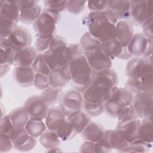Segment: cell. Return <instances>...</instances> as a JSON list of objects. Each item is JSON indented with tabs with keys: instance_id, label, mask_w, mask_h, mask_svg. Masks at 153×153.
<instances>
[{
	"instance_id": "cell-1",
	"label": "cell",
	"mask_w": 153,
	"mask_h": 153,
	"mask_svg": "<svg viewBox=\"0 0 153 153\" xmlns=\"http://www.w3.org/2000/svg\"><path fill=\"white\" fill-rule=\"evenodd\" d=\"M118 20L107 9L100 12H90L86 18L88 32L101 43L115 39Z\"/></svg>"
},
{
	"instance_id": "cell-2",
	"label": "cell",
	"mask_w": 153,
	"mask_h": 153,
	"mask_svg": "<svg viewBox=\"0 0 153 153\" xmlns=\"http://www.w3.org/2000/svg\"><path fill=\"white\" fill-rule=\"evenodd\" d=\"M68 66L74 89L83 92L90 85L93 74L84 54L69 61Z\"/></svg>"
},
{
	"instance_id": "cell-3",
	"label": "cell",
	"mask_w": 153,
	"mask_h": 153,
	"mask_svg": "<svg viewBox=\"0 0 153 153\" xmlns=\"http://www.w3.org/2000/svg\"><path fill=\"white\" fill-rule=\"evenodd\" d=\"M67 47V42L63 37L60 35L53 36L50 48L42 53L44 59L51 71L60 69L68 65Z\"/></svg>"
},
{
	"instance_id": "cell-4",
	"label": "cell",
	"mask_w": 153,
	"mask_h": 153,
	"mask_svg": "<svg viewBox=\"0 0 153 153\" xmlns=\"http://www.w3.org/2000/svg\"><path fill=\"white\" fill-rule=\"evenodd\" d=\"M60 19V14L59 13L45 8L32 24L36 38H53L55 35L56 24Z\"/></svg>"
},
{
	"instance_id": "cell-5",
	"label": "cell",
	"mask_w": 153,
	"mask_h": 153,
	"mask_svg": "<svg viewBox=\"0 0 153 153\" xmlns=\"http://www.w3.org/2000/svg\"><path fill=\"white\" fill-rule=\"evenodd\" d=\"M133 94L125 88L115 87L104 103V111L110 117L117 118L127 106L131 104Z\"/></svg>"
},
{
	"instance_id": "cell-6",
	"label": "cell",
	"mask_w": 153,
	"mask_h": 153,
	"mask_svg": "<svg viewBox=\"0 0 153 153\" xmlns=\"http://www.w3.org/2000/svg\"><path fill=\"white\" fill-rule=\"evenodd\" d=\"M125 72L128 78L140 79L145 75L153 72L151 58L133 57L127 63Z\"/></svg>"
},
{
	"instance_id": "cell-7",
	"label": "cell",
	"mask_w": 153,
	"mask_h": 153,
	"mask_svg": "<svg viewBox=\"0 0 153 153\" xmlns=\"http://www.w3.org/2000/svg\"><path fill=\"white\" fill-rule=\"evenodd\" d=\"M130 19L136 25L141 26L153 17V2L152 1H130Z\"/></svg>"
},
{
	"instance_id": "cell-8",
	"label": "cell",
	"mask_w": 153,
	"mask_h": 153,
	"mask_svg": "<svg viewBox=\"0 0 153 153\" xmlns=\"http://www.w3.org/2000/svg\"><path fill=\"white\" fill-rule=\"evenodd\" d=\"M84 99L82 93L71 89L63 93L60 100V109L66 117L70 114L82 109Z\"/></svg>"
},
{
	"instance_id": "cell-9",
	"label": "cell",
	"mask_w": 153,
	"mask_h": 153,
	"mask_svg": "<svg viewBox=\"0 0 153 153\" xmlns=\"http://www.w3.org/2000/svg\"><path fill=\"white\" fill-rule=\"evenodd\" d=\"M152 93L141 92L133 95L131 105L139 119L152 120Z\"/></svg>"
},
{
	"instance_id": "cell-10",
	"label": "cell",
	"mask_w": 153,
	"mask_h": 153,
	"mask_svg": "<svg viewBox=\"0 0 153 153\" xmlns=\"http://www.w3.org/2000/svg\"><path fill=\"white\" fill-rule=\"evenodd\" d=\"M90 67L93 72L111 68L112 60L100 49V47L93 51L83 53Z\"/></svg>"
},
{
	"instance_id": "cell-11",
	"label": "cell",
	"mask_w": 153,
	"mask_h": 153,
	"mask_svg": "<svg viewBox=\"0 0 153 153\" xmlns=\"http://www.w3.org/2000/svg\"><path fill=\"white\" fill-rule=\"evenodd\" d=\"M30 118L44 120L49 106L39 96L32 95L27 98L24 106Z\"/></svg>"
},
{
	"instance_id": "cell-12",
	"label": "cell",
	"mask_w": 153,
	"mask_h": 153,
	"mask_svg": "<svg viewBox=\"0 0 153 153\" xmlns=\"http://www.w3.org/2000/svg\"><path fill=\"white\" fill-rule=\"evenodd\" d=\"M10 46L16 52L31 46L32 36L30 32L22 26H17L7 38Z\"/></svg>"
},
{
	"instance_id": "cell-13",
	"label": "cell",
	"mask_w": 153,
	"mask_h": 153,
	"mask_svg": "<svg viewBox=\"0 0 153 153\" xmlns=\"http://www.w3.org/2000/svg\"><path fill=\"white\" fill-rule=\"evenodd\" d=\"M100 49L111 60L115 58L130 60L133 57L128 53L127 47H123L116 39L102 42L100 44Z\"/></svg>"
},
{
	"instance_id": "cell-14",
	"label": "cell",
	"mask_w": 153,
	"mask_h": 153,
	"mask_svg": "<svg viewBox=\"0 0 153 153\" xmlns=\"http://www.w3.org/2000/svg\"><path fill=\"white\" fill-rule=\"evenodd\" d=\"M140 119L136 118L125 121H118L116 129L130 143L138 138V130Z\"/></svg>"
},
{
	"instance_id": "cell-15",
	"label": "cell",
	"mask_w": 153,
	"mask_h": 153,
	"mask_svg": "<svg viewBox=\"0 0 153 153\" xmlns=\"http://www.w3.org/2000/svg\"><path fill=\"white\" fill-rule=\"evenodd\" d=\"M130 1L113 0L108 1V9L109 10L118 20L130 19Z\"/></svg>"
},
{
	"instance_id": "cell-16",
	"label": "cell",
	"mask_w": 153,
	"mask_h": 153,
	"mask_svg": "<svg viewBox=\"0 0 153 153\" xmlns=\"http://www.w3.org/2000/svg\"><path fill=\"white\" fill-rule=\"evenodd\" d=\"M15 82L23 87H29L33 85L35 72L32 67L16 66L13 71Z\"/></svg>"
},
{
	"instance_id": "cell-17",
	"label": "cell",
	"mask_w": 153,
	"mask_h": 153,
	"mask_svg": "<svg viewBox=\"0 0 153 153\" xmlns=\"http://www.w3.org/2000/svg\"><path fill=\"white\" fill-rule=\"evenodd\" d=\"M38 52L32 46L24 48L15 53L13 65L20 67H31Z\"/></svg>"
},
{
	"instance_id": "cell-18",
	"label": "cell",
	"mask_w": 153,
	"mask_h": 153,
	"mask_svg": "<svg viewBox=\"0 0 153 153\" xmlns=\"http://www.w3.org/2000/svg\"><path fill=\"white\" fill-rule=\"evenodd\" d=\"M149 39L142 33H134L126 47L128 53L133 57H143L148 46Z\"/></svg>"
},
{
	"instance_id": "cell-19",
	"label": "cell",
	"mask_w": 153,
	"mask_h": 153,
	"mask_svg": "<svg viewBox=\"0 0 153 153\" xmlns=\"http://www.w3.org/2000/svg\"><path fill=\"white\" fill-rule=\"evenodd\" d=\"M48 79L51 87L56 88L65 87L71 82L69 66L51 71L48 75Z\"/></svg>"
},
{
	"instance_id": "cell-20",
	"label": "cell",
	"mask_w": 153,
	"mask_h": 153,
	"mask_svg": "<svg viewBox=\"0 0 153 153\" xmlns=\"http://www.w3.org/2000/svg\"><path fill=\"white\" fill-rule=\"evenodd\" d=\"M109 143L112 149L120 152H128L129 143L117 130H105L104 136Z\"/></svg>"
},
{
	"instance_id": "cell-21",
	"label": "cell",
	"mask_w": 153,
	"mask_h": 153,
	"mask_svg": "<svg viewBox=\"0 0 153 153\" xmlns=\"http://www.w3.org/2000/svg\"><path fill=\"white\" fill-rule=\"evenodd\" d=\"M133 26L128 20H118L116 24V38L123 47H126L134 35Z\"/></svg>"
},
{
	"instance_id": "cell-22",
	"label": "cell",
	"mask_w": 153,
	"mask_h": 153,
	"mask_svg": "<svg viewBox=\"0 0 153 153\" xmlns=\"http://www.w3.org/2000/svg\"><path fill=\"white\" fill-rule=\"evenodd\" d=\"M67 119L66 116L60 109L56 107L49 108L45 120V123L48 130L56 131L59 126Z\"/></svg>"
},
{
	"instance_id": "cell-23",
	"label": "cell",
	"mask_w": 153,
	"mask_h": 153,
	"mask_svg": "<svg viewBox=\"0 0 153 153\" xmlns=\"http://www.w3.org/2000/svg\"><path fill=\"white\" fill-rule=\"evenodd\" d=\"M105 131L100 124L91 121L81 132V135L84 140L97 142L103 137Z\"/></svg>"
},
{
	"instance_id": "cell-24",
	"label": "cell",
	"mask_w": 153,
	"mask_h": 153,
	"mask_svg": "<svg viewBox=\"0 0 153 153\" xmlns=\"http://www.w3.org/2000/svg\"><path fill=\"white\" fill-rule=\"evenodd\" d=\"M67 120L72 125L77 134H81L91 121L90 116L84 111L79 110L67 117Z\"/></svg>"
},
{
	"instance_id": "cell-25",
	"label": "cell",
	"mask_w": 153,
	"mask_h": 153,
	"mask_svg": "<svg viewBox=\"0 0 153 153\" xmlns=\"http://www.w3.org/2000/svg\"><path fill=\"white\" fill-rule=\"evenodd\" d=\"M0 16L17 23L20 21V11L11 1H0Z\"/></svg>"
},
{
	"instance_id": "cell-26",
	"label": "cell",
	"mask_w": 153,
	"mask_h": 153,
	"mask_svg": "<svg viewBox=\"0 0 153 153\" xmlns=\"http://www.w3.org/2000/svg\"><path fill=\"white\" fill-rule=\"evenodd\" d=\"M42 10L38 2L32 6L20 10V21L25 24H33Z\"/></svg>"
},
{
	"instance_id": "cell-27",
	"label": "cell",
	"mask_w": 153,
	"mask_h": 153,
	"mask_svg": "<svg viewBox=\"0 0 153 153\" xmlns=\"http://www.w3.org/2000/svg\"><path fill=\"white\" fill-rule=\"evenodd\" d=\"M14 127H25L29 120V115L24 106L18 107L11 111L8 114Z\"/></svg>"
},
{
	"instance_id": "cell-28",
	"label": "cell",
	"mask_w": 153,
	"mask_h": 153,
	"mask_svg": "<svg viewBox=\"0 0 153 153\" xmlns=\"http://www.w3.org/2000/svg\"><path fill=\"white\" fill-rule=\"evenodd\" d=\"M0 63L13 65L16 51L9 44L7 39L0 38Z\"/></svg>"
},
{
	"instance_id": "cell-29",
	"label": "cell",
	"mask_w": 153,
	"mask_h": 153,
	"mask_svg": "<svg viewBox=\"0 0 153 153\" xmlns=\"http://www.w3.org/2000/svg\"><path fill=\"white\" fill-rule=\"evenodd\" d=\"M63 93L62 88H56L50 86L43 90L39 96L49 107H51L60 100Z\"/></svg>"
},
{
	"instance_id": "cell-30",
	"label": "cell",
	"mask_w": 153,
	"mask_h": 153,
	"mask_svg": "<svg viewBox=\"0 0 153 153\" xmlns=\"http://www.w3.org/2000/svg\"><path fill=\"white\" fill-rule=\"evenodd\" d=\"M138 138L149 143L153 142V124L152 120L142 119L138 130Z\"/></svg>"
},
{
	"instance_id": "cell-31",
	"label": "cell",
	"mask_w": 153,
	"mask_h": 153,
	"mask_svg": "<svg viewBox=\"0 0 153 153\" xmlns=\"http://www.w3.org/2000/svg\"><path fill=\"white\" fill-rule=\"evenodd\" d=\"M39 142L43 147L48 149L59 146L61 140L56 131L47 129L39 136Z\"/></svg>"
},
{
	"instance_id": "cell-32",
	"label": "cell",
	"mask_w": 153,
	"mask_h": 153,
	"mask_svg": "<svg viewBox=\"0 0 153 153\" xmlns=\"http://www.w3.org/2000/svg\"><path fill=\"white\" fill-rule=\"evenodd\" d=\"M25 128L29 135L33 137L38 138L47 129L43 120L29 118Z\"/></svg>"
},
{
	"instance_id": "cell-33",
	"label": "cell",
	"mask_w": 153,
	"mask_h": 153,
	"mask_svg": "<svg viewBox=\"0 0 153 153\" xmlns=\"http://www.w3.org/2000/svg\"><path fill=\"white\" fill-rule=\"evenodd\" d=\"M29 136L25 127H14L9 137L13 142L14 148L17 150L27 141Z\"/></svg>"
},
{
	"instance_id": "cell-34",
	"label": "cell",
	"mask_w": 153,
	"mask_h": 153,
	"mask_svg": "<svg viewBox=\"0 0 153 153\" xmlns=\"http://www.w3.org/2000/svg\"><path fill=\"white\" fill-rule=\"evenodd\" d=\"M101 42L88 32L84 33L80 39V46L83 53L96 50L100 47Z\"/></svg>"
},
{
	"instance_id": "cell-35",
	"label": "cell",
	"mask_w": 153,
	"mask_h": 153,
	"mask_svg": "<svg viewBox=\"0 0 153 153\" xmlns=\"http://www.w3.org/2000/svg\"><path fill=\"white\" fill-rule=\"evenodd\" d=\"M56 133L62 141L70 140L77 134L72 125L67 119L59 126Z\"/></svg>"
},
{
	"instance_id": "cell-36",
	"label": "cell",
	"mask_w": 153,
	"mask_h": 153,
	"mask_svg": "<svg viewBox=\"0 0 153 153\" xmlns=\"http://www.w3.org/2000/svg\"><path fill=\"white\" fill-rule=\"evenodd\" d=\"M31 67L35 74L48 76L51 71L45 60L42 53H38Z\"/></svg>"
},
{
	"instance_id": "cell-37",
	"label": "cell",
	"mask_w": 153,
	"mask_h": 153,
	"mask_svg": "<svg viewBox=\"0 0 153 153\" xmlns=\"http://www.w3.org/2000/svg\"><path fill=\"white\" fill-rule=\"evenodd\" d=\"M0 38L7 39L11 32L16 28L17 23L0 16Z\"/></svg>"
},
{
	"instance_id": "cell-38",
	"label": "cell",
	"mask_w": 153,
	"mask_h": 153,
	"mask_svg": "<svg viewBox=\"0 0 153 153\" xmlns=\"http://www.w3.org/2000/svg\"><path fill=\"white\" fill-rule=\"evenodd\" d=\"M82 109L90 117H97L104 111V104L90 103L84 100Z\"/></svg>"
},
{
	"instance_id": "cell-39",
	"label": "cell",
	"mask_w": 153,
	"mask_h": 153,
	"mask_svg": "<svg viewBox=\"0 0 153 153\" xmlns=\"http://www.w3.org/2000/svg\"><path fill=\"white\" fill-rule=\"evenodd\" d=\"M151 148L152 143L137 139L129 143L128 152H147Z\"/></svg>"
},
{
	"instance_id": "cell-40",
	"label": "cell",
	"mask_w": 153,
	"mask_h": 153,
	"mask_svg": "<svg viewBox=\"0 0 153 153\" xmlns=\"http://www.w3.org/2000/svg\"><path fill=\"white\" fill-rule=\"evenodd\" d=\"M45 8L58 13L66 11L69 5V1H44Z\"/></svg>"
},
{
	"instance_id": "cell-41",
	"label": "cell",
	"mask_w": 153,
	"mask_h": 153,
	"mask_svg": "<svg viewBox=\"0 0 153 153\" xmlns=\"http://www.w3.org/2000/svg\"><path fill=\"white\" fill-rule=\"evenodd\" d=\"M118 121H125L127 120L139 118L135 112V110L131 104L127 106L122 110L117 117Z\"/></svg>"
},
{
	"instance_id": "cell-42",
	"label": "cell",
	"mask_w": 153,
	"mask_h": 153,
	"mask_svg": "<svg viewBox=\"0 0 153 153\" xmlns=\"http://www.w3.org/2000/svg\"><path fill=\"white\" fill-rule=\"evenodd\" d=\"M14 126L8 115L1 117L0 124V134L9 136L14 129Z\"/></svg>"
},
{
	"instance_id": "cell-43",
	"label": "cell",
	"mask_w": 153,
	"mask_h": 153,
	"mask_svg": "<svg viewBox=\"0 0 153 153\" xmlns=\"http://www.w3.org/2000/svg\"><path fill=\"white\" fill-rule=\"evenodd\" d=\"M87 2L85 1H69L67 11L73 14H79L85 9Z\"/></svg>"
},
{
	"instance_id": "cell-44",
	"label": "cell",
	"mask_w": 153,
	"mask_h": 153,
	"mask_svg": "<svg viewBox=\"0 0 153 153\" xmlns=\"http://www.w3.org/2000/svg\"><path fill=\"white\" fill-rule=\"evenodd\" d=\"M142 92L153 93V72L140 78Z\"/></svg>"
},
{
	"instance_id": "cell-45",
	"label": "cell",
	"mask_w": 153,
	"mask_h": 153,
	"mask_svg": "<svg viewBox=\"0 0 153 153\" xmlns=\"http://www.w3.org/2000/svg\"><path fill=\"white\" fill-rule=\"evenodd\" d=\"M33 85L35 88L40 90H44L47 89L50 86L48 76L39 74H35Z\"/></svg>"
},
{
	"instance_id": "cell-46",
	"label": "cell",
	"mask_w": 153,
	"mask_h": 153,
	"mask_svg": "<svg viewBox=\"0 0 153 153\" xmlns=\"http://www.w3.org/2000/svg\"><path fill=\"white\" fill-rule=\"evenodd\" d=\"M67 54L69 62V61L82 55L83 51L79 44H71L68 45Z\"/></svg>"
},
{
	"instance_id": "cell-47",
	"label": "cell",
	"mask_w": 153,
	"mask_h": 153,
	"mask_svg": "<svg viewBox=\"0 0 153 153\" xmlns=\"http://www.w3.org/2000/svg\"><path fill=\"white\" fill-rule=\"evenodd\" d=\"M125 88L128 90L133 95L141 93V85L140 79L128 78L125 83Z\"/></svg>"
},
{
	"instance_id": "cell-48",
	"label": "cell",
	"mask_w": 153,
	"mask_h": 153,
	"mask_svg": "<svg viewBox=\"0 0 153 153\" xmlns=\"http://www.w3.org/2000/svg\"><path fill=\"white\" fill-rule=\"evenodd\" d=\"M108 1H88L87 2V8L91 12H100L108 9Z\"/></svg>"
},
{
	"instance_id": "cell-49",
	"label": "cell",
	"mask_w": 153,
	"mask_h": 153,
	"mask_svg": "<svg viewBox=\"0 0 153 153\" xmlns=\"http://www.w3.org/2000/svg\"><path fill=\"white\" fill-rule=\"evenodd\" d=\"M112 150L111 146L104 137L99 141L94 143V152L107 153L111 152Z\"/></svg>"
},
{
	"instance_id": "cell-50",
	"label": "cell",
	"mask_w": 153,
	"mask_h": 153,
	"mask_svg": "<svg viewBox=\"0 0 153 153\" xmlns=\"http://www.w3.org/2000/svg\"><path fill=\"white\" fill-rule=\"evenodd\" d=\"M13 148H14V146L10 137L4 134H0V152H8Z\"/></svg>"
},
{
	"instance_id": "cell-51",
	"label": "cell",
	"mask_w": 153,
	"mask_h": 153,
	"mask_svg": "<svg viewBox=\"0 0 153 153\" xmlns=\"http://www.w3.org/2000/svg\"><path fill=\"white\" fill-rule=\"evenodd\" d=\"M153 17L149 19L141 25L142 28L143 35L149 40L153 41V32H152Z\"/></svg>"
},
{
	"instance_id": "cell-52",
	"label": "cell",
	"mask_w": 153,
	"mask_h": 153,
	"mask_svg": "<svg viewBox=\"0 0 153 153\" xmlns=\"http://www.w3.org/2000/svg\"><path fill=\"white\" fill-rule=\"evenodd\" d=\"M36 138L33 137L30 135L27 141L22 146H21L17 150L22 152H26L30 151L36 146Z\"/></svg>"
},
{
	"instance_id": "cell-53",
	"label": "cell",
	"mask_w": 153,
	"mask_h": 153,
	"mask_svg": "<svg viewBox=\"0 0 153 153\" xmlns=\"http://www.w3.org/2000/svg\"><path fill=\"white\" fill-rule=\"evenodd\" d=\"M94 143L85 140L81 145L79 151L82 152H94Z\"/></svg>"
},
{
	"instance_id": "cell-54",
	"label": "cell",
	"mask_w": 153,
	"mask_h": 153,
	"mask_svg": "<svg viewBox=\"0 0 153 153\" xmlns=\"http://www.w3.org/2000/svg\"><path fill=\"white\" fill-rule=\"evenodd\" d=\"M152 48H153V41L149 40L148 46L146 47V51L143 57L146 58H151L152 53Z\"/></svg>"
},
{
	"instance_id": "cell-55",
	"label": "cell",
	"mask_w": 153,
	"mask_h": 153,
	"mask_svg": "<svg viewBox=\"0 0 153 153\" xmlns=\"http://www.w3.org/2000/svg\"><path fill=\"white\" fill-rule=\"evenodd\" d=\"M10 69V65L8 64L1 65V67H0L1 76L3 77L4 75H5L8 73Z\"/></svg>"
},
{
	"instance_id": "cell-56",
	"label": "cell",
	"mask_w": 153,
	"mask_h": 153,
	"mask_svg": "<svg viewBox=\"0 0 153 153\" xmlns=\"http://www.w3.org/2000/svg\"><path fill=\"white\" fill-rule=\"evenodd\" d=\"M47 151L48 152H59V151H61V150H60V148H59V146H57V147L48 149H47Z\"/></svg>"
}]
</instances>
